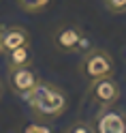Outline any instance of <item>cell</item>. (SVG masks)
Returning <instances> with one entry per match:
<instances>
[{"label":"cell","mask_w":126,"mask_h":133,"mask_svg":"<svg viewBox=\"0 0 126 133\" xmlns=\"http://www.w3.org/2000/svg\"><path fill=\"white\" fill-rule=\"evenodd\" d=\"M2 90H4V88H2V82H0V99H2Z\"/></svg>","instance_id":"cell-14"},{"label":"cell","mask_w":126,"mask_h":133,"mask_svg":"<svg viewBox=\"0 0 126 133\" xmlns=\"http://www.w3.org/2000/svg\"><path fill=\"white\" fill-rule=\"evenodd\" d=\"M0 41H2V52H11L15 47L30 45V35L21 26H4L0 28Z\"/></svg>","instance_id":"cell-6"},{"label":"cell","mask_w":126,"mask_h":133,"mask_svg":"<svg viewBox=\"0 0 126 133\" xmlns=\"http://www.w3.org/2000/svg\"><path fill=\"white\" fill-rule=\"evenodd\" d=\"M17 4L26 13H41L51 4V0H17Z\"/></svg>","instance_id":"cell-9"},{"label":"cell","mask_w":126,"mask_h":133,"mask_svg":"<svg viewBox=\"0 0 126 133\" xmlns=\"http://www.w3.org/2000/svg\"><path fill=\"white\" fill-rule=\"evenodd\" d=\"M69 131H73V133H92V131H94V127L88 124V122H75Z\"/></svg>","instance_id":"cell-12"},{"label":"cell","mask_w":126,"mask_h":133,"mask_svg":"<svg viewBox=\"0 0 126 133\" xmlns=\"http://www.w3.org/2000/svg\"><path fill=\"white\" fill-rule=\"evenodd\" d=\"M88 92H90V97L94 99L98 105L111 107L117 99H120V86H117V82H115L111 75L94 77V79H90Z\"/></svg>","instance_id":"cell-3"},{"label":"cell","mask_w":126,"mask_h":133,"mask_svg":"<svg viewBox=\"0 0 126 133\" xmlns=\"http://www.w3.org/2000/svg\"><path fill=\"white\" fill-rule=\"evenodd\" d=\"M49 131H51V127H47L43 122H30L24 127V133H49Z\"/></svg>","instance_id":"cell-11"},{"label":"cell","mask_w":126,"mask_h":133,"mask_svg":"<svg viewBox=\"0 0 126 133\" xmlns=\"http://www.w3.org/2000/svg\"><path fill=\"white\" fill-rule=\"evenodd\" d=\"M81 35H83V32H81L79 26H62V28H58L54 32V45H56V49L66 52V54L75 52Z\"/></svg>","instance_id":"cell-5"},{"label":"cell","mask_w":126,"mask_h":133,"mask_svg":"<svg viewBox=\"0 0 126 133\" xmlns=\"http://www.w3.org/2000/svg\"><path fill=\"white\" fill-rule=\"evenodd\" d=\"M94 131H98V133H126V116L122 112L107 110L98 116Z\"/></svg>","instance_id":"cell-7"},{"label":"cell","mask_w":126,"mask_h":133,"mask_svg":"<svg viewBox=\"0 0 126 133\" xmlns=\"http://www.w3.org/2000/svg\"><path fill=\"white\" fill-rule=\"evenodd\" d=\"M105 6H107V11L113 13V15L126 13V0H105Z\"/></svg>","instance_id":"cell-10"},{"label":"cell","mask_w":126,"mask_h":133,"mask_svg":"<svg viewBox=\"0 0 126 133\" xmlns=\"http://www.w3.org/2000/svg\"><path fill=\"white\" fill-rule=\"evenodd\" d=\"M81 73L88 79L94 77H105V75H113V60L105 49H90L83 54L81 60Z\"/></svg>","instance_id":"cell-2"},{"label":"cell","mask_w":126,"mask_h":133,"mask_svg":"<svg viewBox=\"0 0 126 133\" xmlns=\"http://www.w3.org/2000/svg\"><path fill=\"white\" fill-rule=\"evenodd\" d=\"M92 49V43H90V39L86 37V35H81V39H79V43H77V49L75 52H90Z\"/></svg>","instance_id":"cell-13"},{"label":"cell","mask_w":126,"mask_h":133,"mask_svg":"<svg viewBox=\"0 0 126 133\" xmlns=\"http://www.w3.org/2000/svg\"><path fill=\"white\" fill-rule=\"evenodd\" d=\"M26 101L34 110V114L43 116V118H58L60 114L66 112V105H69L66 95L58 86L47 84V82H39Z\"/></svg>","instance_id":"cell-1"},{"label":"cell","mask_w":126,"mask_h":133,"mask_svg":"<svg viewBox=\"0 0 126 133\" xmlns=\"http://www.w3.org/2000/svg\"><path fill=\"white\" fill-rule=\"evenodd\" d=\"M0 54H2V41H0Z\"/></svg>","instance_id":"cell-15"},{"label":"cell","mask_w":126,"mask_h":133,"mask_svg":"<svg viewBox=\"0 0 126 133\" xmlns=\"http://www.w3.org/2000/svg\"><path fill=\"white\" fill-rule=\"evenodd\" d=\"M6 64H9V69L32 64V49H30V45H21V47H15V49H11V52H6Z\"/></svg>","instance_id":"cell-8"},{"label":"cell","mask_w":126,"mask_h":133,"mask_svg":"<svg viewBox=\"0 0 126 133\" xmlns=\"http://www.w3.org/2000/svg\"><path fill=\"white\" fill-rule=\"evenodd\" d=\"M39 82L41 79L34 73V69H30V64L28 66H15V69H9V88L17 97H21V99H28L30 92L36 88Z\"/></svg>","instance_id":"cell-4"}]
</instances>
